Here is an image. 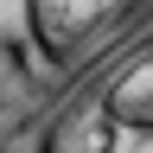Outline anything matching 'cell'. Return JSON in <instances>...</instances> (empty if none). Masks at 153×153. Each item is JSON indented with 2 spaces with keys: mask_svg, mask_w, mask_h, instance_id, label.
<instances>
[{
  "mask_svg": "<svg viewBox=\"0 0 153 153\" xmlns=\"http://www.w3.org/2000/svg\"><path fill=\"white\" fill-rule=\"evenodd\" d=\"M153 19V0H0V140L38 128L89 64Z\"/></svg>",
  "mask_w": 153,
  "mask_h": 153,
  "instance_id": "1",
  "label": "cell"
},
{
  "mask_svg": "<svg viewBox=\"0 0 153 153\" xmlns=\"http://www.w3.org/2000/svg\"><path fill=\"white\" fill-rule=\"evenodd\" d=\"M38 153H153V19L51 102Z\"/></svg>",
  "mask_w": 153,
  "mask_h": 153,
  "instance_id": "2",
  "label": "cell"
},
{
  "mask_svg": "<svg viewBox=\"0 0 153 153\" xmlns=\"http://www.w3.org/2000/svg\"><path fill=\"white\" fill-rule=\"evenodd\" d=\"M0 153H13V140H0Z\"/></svg>",
  "mask_w": 153,
  "mask_h": 153,
  "instance_id": "3",
  "label": "cell"
}]
</instances>
